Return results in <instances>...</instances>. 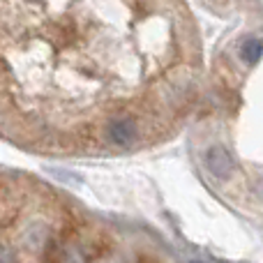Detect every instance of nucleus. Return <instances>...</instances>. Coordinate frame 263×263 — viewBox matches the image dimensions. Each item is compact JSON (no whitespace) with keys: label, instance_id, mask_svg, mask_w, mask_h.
<instances>
[{"label":"nucleus","instance_id":"nucleus-4","mask_svg":"<svg viewBox=\"0 0 263 263\" xmlns=\"http://www.w3.org/2000/svg\"><path fill=\"white\" fill-rule=\"evenodd\" d=\"M0 263H16L14 259L12 250H7V247H0Z\"/></svg>","mask_w":263,"mask_h":263},{"label":"nucleus","instance_id":"nucleus-1","mask_svg":"<svg viewBox=\"0 0 263 263\" xmlns=\"http://www.w3.org/2000/svg\"><path fill=\"white\" fill-rule=\"evenodd\" d=\"M205 166L219 180H227L233 173V157L229 155V150L224 145H210L205 150Z\"/></svg>","mask_w":263,"mask_h":263},{"label":"nucleus","instance_id":"nucleus-3","mask_svg":"<svg viewBox=\"0 0 263 263\" xmlns=\"http://www.w3.org/2000/svg\"><path fill=\"white\" fill-rule=\"evenodd\" d=\"M261 55H263V37L252 35V37H247V40L240 44V58L245 60L247 65L259 63Z\"/></svg>","mask_w":263,"mask_h":263},{"label":"nucleus","instance_id":"nucleus-2","mask_svg":"<svg viewBox=\"0 0 263 263\" xmlns=\"http://www.w3.org/2000/svg\"><path fill=\"white\" fill-rule=\"evenodd\" d=\"M106 132H109L111 143L120 145V148H123V145H132L136 141V136H139V127H136V123L132 118H127V116H120V118L111 120Z\"/></svg>","mask_w":263,"mask_h":263}]
</instances>
